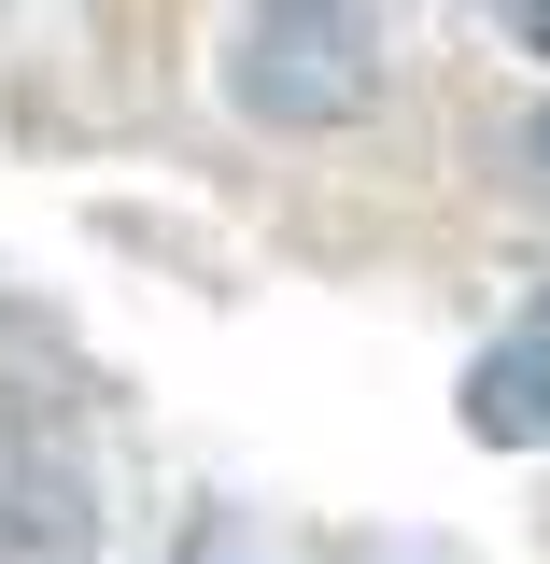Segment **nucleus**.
I'll return each mask as SVG.
<instances>
[{
  "label": "nucleus",
  "instance_id": "nucleus-3",
  "mask_svg": "<svg viewBox=\"0 0 550 564\" xmlns=\"http://www.w3.org/2000/svg\"><path fill=\"white\" fill-rule=\"evenodd\" d=\"M494 14H508V29H522V43L550 57V0H494Z\"/></svg>",
  "mask_w": 550,
  "mask_h": 564
},
{
  "label": "nucleus",
  "instance_id": "nucleus-2",
  "mask_svg": "<svg viewBox=\"0 0 550 564\" xmlns=\"http://www.w3.org/2000/svg\"><path fill=\"white\" fill-rule=\"evenodd\" d=\"M466 437L481 452H550V311H522L494 352H466Z\"/></svg>",
  "mask_w": 550,
  "mask_h": 564
},
{
  "label": "nucleus",
  "instance_id": "nucleus-1",
  "mask_svg": "<svg viewBox=\"0 0 550 564\" xmlns=\"http://www.w3.org/2000/svg\"><path fill=\"white\" fill-rule=\"evenodd\" d=\"M226 99L255 128H353L367 113V14L353 0H255L240 57H226Z\"/></svg>",
  "mask_w": 550,
  "mask_h": 564
},
{
  "label": "nucleus",
  "instance_id": "nucleus-4",
  "mask_svg": "<svg viewBox=\"0 0 550 564\" xmlns=\"http://www.w3.org/2000/svg\"><path fill=\"white\" fill-rule=\"evenodd\" d=\"M522 170H537V198H550V113H522Z\"/></svg>",
  "mask_w": 550,
  "mask_h": 564
}]
</instances>
